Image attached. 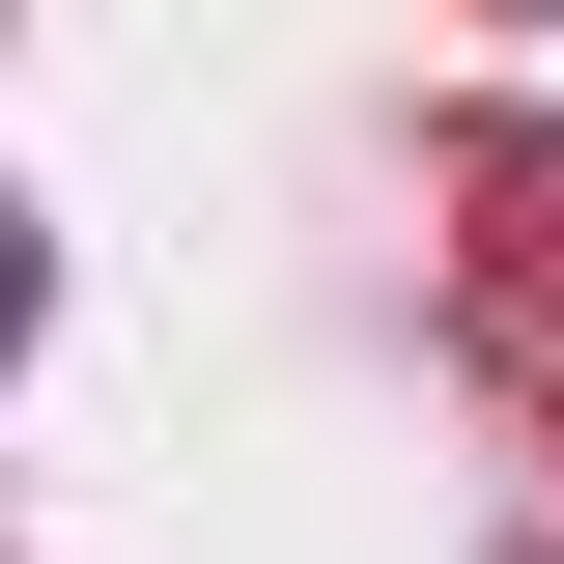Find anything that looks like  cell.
Masks as SVG:
<instances>
[{"label":"cell","instance_id":"obj_1","mask_svg":"<svg viewBox=\"0 0 564 564\" xmlns=\"http://www.w3.org/2000/svg\"><path fill=\"white\" fill-rule=\"evenodd\" d=\"M0 339H29V226H0Z\"/></svg>","mask_w":564,"mask_h":564}]
</instances>
